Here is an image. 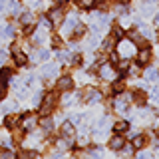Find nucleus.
<instances>
[{
    "label": "nucleus",
    "instance_id": "nucleus-42",
    "mask_svg": "<svg viewBox=\"0 0 159 159\" xmlns=\"http://www.w3.org/2000/svg\"><path fill=\"white\" fill-rule=\"evenodd\" d=\"M117 2H119V4H127V0H117Z\"/></svg>",
    "mask_w": 159,
    "mask_h": 159
},
{
    "label": "nucleus",
    "instance_id": "nucleus-43",
    "mask_svg": "<svg viewBox=\"0 0 159 159\" xmlns=\"http://www.w3.org/2000/svg\"><path fill=\"white\" fill-rule=\"evenodd\" d=\"M155 24H159V16H155Z\"/></svg>",
    "mask_w": 159,
    "mask_h": 159
},
{
    "label": "nucleus",
    "instance_id": "nucleus-38",
    "mask_svg": "<svg viewBox=\"0 0 159 159\" xmlns=\"http://www.w3.org/2000/svg\"><path fill=\"white\" fill-rule=\"evenodd\" d=\"M155 76H157L155 70H147V78H149V80H155Z\"/></svg>",
    "mask_w": 159,
    "mask_h": 159
},
{
    "label": "nucleus",
    "instance_id": "nucleus-3",
    "mask_svg": "<svg viewBox=\"0 0 159 159\" xmlns=\"http://www.w3.org/2000/svg\"><path fill=\"white\" fill-rule=\"evenodd\" d=\"M82 98L86 99V102H99V99H102V93H99L96 88H86L82 92Z\"/></svg>",
    "mask_w": 159,
    "mask_h": 159
},
{
    "label": "nucleus",
    "instance_id": "nucleus-35",
    "mask_svg": "<svg viewBox=\"0 0 159 159\" xmlns=\"http://www.w3.org/2000/svg\"><path fill=\"white\" fill-rule=\"evenodd\" d=\"M48 56H50V54H48V50H42V52L38 54V58H40V60H46Z\"/></svg>",
    "mask_w": 159,
    "mask_h": 159
},
{
    "label": "nucleus",
    "instance_id": "nucleus-34",
    "mask_svg": "<svg viewBox=\"0 0 159 159\" xmlns=\"http://www.w3.org/2000/svg\"><path fill=\"white\" fill-rule=\"evenodd\" d=\"M60 62H68V60H70V54H66V52H62V54H60Z\"/></svg>",
    "mask_w": 159,
    "mask_h": 159
},
{
    "label": "nucleus",
    "instance_id": "nucleus-6",
    "mask_svg": "<svg viewBox=\"0 0 159 159\" xmlns=\"http://www.w3.org/2000/svg\"><path fill=\"white\" fill-rule=\"evenodd\" d=\"M62 18H64V10L62 8H54L52 12H50V22L52 24H60Z\"/></svg>",
    "mask_w": 159,
    "mask_h": 159
},
{
    "label": "nucleus",
    "instance_id": "nucleus-13",
    "mask_svg": "<svg viewBox=\"0 0 159 159\" xmlns=\"http://www.w3.org/2000/svg\"><path fill=\"white\" fill-rule=\"evenodd\" d=\"M40 127H42L46 133H50V131H52V127H54V121H52L50 117H44L42 121H40Z\"/></svg>",
    "mask_w": 159,
    "mask_h": 159
},
{
    "label": "nucleus",
    "instance_id": "nucleus-7",
    "mask_svg": "<svg viewBox=\"0 0 159 159\" xmlns=\"http://www.w3.org/2000/svg\"><path fill=\"white\" fill-rule=\"evenodd\" d=\"M34 125H36V117L34 116H24V119H22V129H34Z\"/></svg>",
    "mask_w": 159,
    "mask_h": 159
},
{
    "label": "nucleus",
    "instance_id": "nucleus-40",
    "mask_svg": "<svg viewBox=\"0 0 159 159\" xmlns=\"http://www.w3.org/2000/svg\"><path fill=\"white\" fill-rule=\"evenodd\" d=\"M56 2H58V4H66L68 0H56Z\"/></svg>",
    "mask_w": 159,
    "mask_h": 159
},
{
    "label": "nucleus",
    "instance_id": "nucleus-28",
    "mask_svg": "<svg viewBox=\"0 0 159 159\" xmlns=\"http://www.w3.org/2000/svg\"><path fill=\"white\" fill-rule=\"evenodd\" d=\"M0 159H14V153L8 151V149H2L0 151Z\"/></svg>",
    "mask_w": 159,
    "mask_h": 159
},
{
    "label": "nucleus",
    "instance_id": "nucleus-16",
    "mask_svg": "<svg viewBox=\"0 0 159 159\" xmlns=\"http://www.w3.org/2000/svg\"><path fill=\"white\" fill-rule=\"evenodd\" d=\"M84 34H86V26H82V24H76V28H74V34H72V36L78 40V38H82Z\"/></svg>",
    "mask_w": 159,
    "mask_h": 159
},
{
    "label": "nucleus",
    "instance_id": "nucleus-5",
    "mask_svg": "<svg viewBox=\"0 0 159 159\" xmlns=\"http://www.w3.org/2000/svg\"><path fill=\"white\" fill-rule=\"evenodd\" d=\"M74 86V82H72V78L70 76H62L58 80V89H62V92H68V89H72Z\"/></svg>",
    "mask_w": 159,
    "mask_h": 159
},
{
    "label": "nucleus",
    "instance_id": "nucleus-18",
    "mask_svg": "<svg viewBox=\"0 0 159 159\" xmlns=\"http://www.w3.org/2000/svg\"><path fill=\"white\" fill-rule=\"evenodd\" d=\"M10 78H12V70H8V68L0 70V82H8Z\"/></svg>",
    "mask_w": 159,
    "mask_h": 159
},
{
    "label": "nucleus",
    "instance_id": "nucleus-10",
    "mask_svg": "<svg viewBox=\"0 0 159 159\" xmlns=\"http://www.w3.org/2000/svg\"><path fill=\"white\" fill-rule=\"evenodd\" d=\"M62 135L64 137H66V139H72L74 137V125H72V123H64V125H62Z\"/></svg>",
    "mask_w": 159,
    "mask_h": 159
},
{
    "label": "nucleus",
    "instance_id": "nucleus-39",
    "mask_svg": "<svg viewBox=\"0 0 159 159\" xmlns=\"http://www.w3.org/2000/svg\"><path fill=\"white\" fill-rule=\"evenodd\" d=\"M137 159H151V155H149V153H141Z\"/></svg>",
    "mask_w": 159,
    "mask_h": 159
},
{
    "label": "nucleus",
    "instance_id": "nucleus-24",
    "mask_svg": "<svg viewBox=\"0 0 159 159\" xmlns=\"http://www.w3.org/2000/svg\"><path fill=\"white\" fill-rule=\"evenodd\" d=\"M44 40H46V34H44L42 30H40L38 34H34V44H42Z\"/></svg>",
    "mask_w": 159,
    "mask_h": 159
},
{
    "label": "nucleus",
    "instance_id": "nucleus-12",
    "mask_svg": "<svg viewBox=\"0 0 159 159\" xmlns=\"http://www.w3.org/2000/svg\"><path fill=\"white\" fill-rule=\"evenodd\" d=\"M129 40H131L133 44H145L143 42V36L139 32H135V30H129Z\"/></svg>",
    "mask_w": 159,
    "mask_h": 159
},
{
    "label": "nucleus",
    "instance_id": "nucleus-37",
    "mask_svg": "<svg viewBox=\"0 0 159 159\" xmlns=\"http://www.w3.org/2000/svg\"><path fill=\"white\" fill-rule=\"evenodd\" d=\"M117 68L123 72V70H127V68H129V64H127V62H119V64H117Z\"/></svg>",
    "mask_w": 159,
    "mask_h": 159
},
{
    "label": "nucleus",
    "instance_id": "nucleus-23",
    "mask_svg": "<svg viewBox=\"0 0 159 159\" xmlns=\"http://www.w3.org/2000/svg\"><path fill=\"white\" fill-rule=\"evenodd\" d=\"M18 159H36V153L34 151H22L18 155Z\"/></svg>",
    "mask_w": 159,
    "mask_h": 159
},
{
    "label": "nucleus",
    "instance_id": "nucleus-26",
    "mask_svg": "<svg viewBox=\"0 0 159 159\" xmlns=\"http://www.w3.org/2000/svg\"><path fill=\"white\" fill-rule=\"evenodd\" d=\"M111 36L116 38V40H119V38L123 36V30L119 28V26H113V30H111Z\"/></svg>",
    "mask_w": 159,
    "mask_h": 159
},
{
    "label": "nucleus",
    "instance_id": "nucleus-9",
    "mask_svg": "<svg viewBox=\"0 0 159 159\" xmlns=\"http://www.w3.org/2000/svg\"><path fill=\"white\" fill-rule=\"evenodd\" d=\"M123 143H125V141H123L121 135H113L111 139H109V147H111V149H121Z\"/></svg>",
    "mask_w": 159,
    "mask_h": 159
},
{
    "label": "nucleus",
    "instance_id": "nucleus-36",
    "mask_svg": "<svg viewBox=\"0 0 159 159\" xmlns=\"http://www.w3.org/2000/svg\"><path fill=\"white\" fill-rule=\"evenodd\" d=\"M72 62H74V66H80V64H82V56H74Z\"/></svg>",
    "mask_w": 159,
    "mask_h": 159
},
{
    "label": "nucleus",
    "instance_id": "nucleus-21",
    "mask_svg": "<svg viewBox=\"0 0 159 159\" xmlns=\"http://www.w3.org/2000/svg\"><path fill=\"white\" fill-rule=\"evenodd\" d=\"M20 22H22V24H26V26H28V24H32V22H34V16H32L30 12H24L22 16H20Z\"/></svg>",
    "mask_w": 159,
    "mask_h": 159
},
{
    "label": "nucleus",
    "instance_id": "nucleus-31",
    "mask_svg": "<svg viewBox=\"0 0 159 159\" xmlns=\"http://www.w3.org/2000/svg\"><path fill=\"white\" fill-rule=\"evenodd\" d=\"M113 92H116V93L123 92V82H116V84H113Z\"/></svg>",
    "mask_w": 159,
    "mask_h": 159
},
{
    "label": "nucleus",
    "instance_id": "nucleus-4",
    "mask_svg": "<svg viewBox=\"0 0 159 159\" xmlns=\"http://www.w3.org/2000/svg\"><path fill=\"white\" fill-rule=\"evenodd\" d=\"M12 52H14V62H16L18 66H26V64H28L26 54L20 52V48H18V46H14V48H12Z\"/></svg>",
    "mask_w": 159,
    "mask_h": 159
},
{
    "label": "nucleus",
    "instance_id": "nucleus-33",
    "mask_svg": "<svg viewBox=\"0 0 159 159\" xmlns=\"http://www.w3.org/2000/svg\"><path fill=\"white\" fill-rule=\"evenodd\" d=\"M52 44H54L56 48H60V46H62V40H60L58 36H52Z\"/></svg>",
    "mask_w": 159,
    "mask_h": 159
},
{
    "label": "nucleus",
    "instance_id": "nucleus-2",
    "mask_svg": "<svg viewBox=\"0 0 159 159\" xmlns=\"http://www.w3.org/2000/svg\"><path fill=\"white\" fill-rule=\"evenodd\" d=\"M133 54H135V46H133V42H131V40H121V42H119V56L129 58V56H133Z\"/></svg>",
    "mask_w": 159,
    "mask_h": 159
},
{
    "label": "nucleus",
    "instance_id": "nucleus-29",
    "mask_svg": "<svg viewBox=\"0 0 159 159\" xmlns=\"http://www.w3.org/2000/svg\"><path fill=\"white\" fill-rule=\"evenodd\" d=\"M121 151H123V155H125V157H131V155H133V147H131V145H123Z\"/></svg>",
    "mask_w": 159,
    "mask_h": 159
},
{
    "label": "nucleus",
    "instance_id": "nucleus-15",
    "mask_svg": "<svg viewBox=\"0 0 159 159\" xmlns=\"http://www.w3.org/2000/svg\"><path fill=\"white\" fill-rule=\"evenodd\" d=\"M145 99H147V96H145V92H141V89H137V92L133 93V102L135 103H145Z\"/></svg>",
    "mask_w": 159,
    "mask_h": 159
},
{
    "label": "nucleus",
    "instance_id": "nucleus-1",
    "mask_svg": "<svg viewBox=\"0 0 159 159\" xmlns=\"http://www.w3.org/2000/svg\"><path fill=\"white\" fill-rule=\"evenodd\" d=\"M56 102H58V96H56V93H46L42 106H40V113H42V116H48V113L54 109V106H56Z\"/></svg>",
    "mask_w": 159,
    "mask_h": 159
},
{
    "label": "nucleus",
    "instance_id": "nucleus-30",
    "mask_svg": "<svg viewBox=\"0 0 159 159\" xmlns=\"http://www.w3.org/2000/svg\"><path fill=\"white\" fill-rule=\"evenodd\" d=\"M12 129H14V141H20V139H22V127H20V129L12 127Z\"/></svg>",
    "mask_w": 159,
    "mask_h": 159
},
{
    "label": "nucleus",
    "instance_id": "nucleus-22",
    "mask_svg": "<svg viewBox=\"0 0 159 159\" xmlns=\"http://www.w3.org/2000/svg\"><path fill=\"white\" fill-rule=\"evenodd\" d=\"M127 127H129V125H127L125 121H117L116 125H113V129H116V133H123V131H125Z\"/></svg>",
    "mask_w": 159,
    "mask_h": 159
},
{
    "label": "nucleus",
    "instance_id": "nucleus-17",
    "mask_svg": "<svg viewBox=\"0 0 159 159\" xmlns=\"http://www.w3.org/2000/svg\"><path fill=\"white\" fill-rule=\"evenodd\" d=\"M145 143H147V137H145V135H137L135 139H133V147H135V149L143 147V145H145Z\"/></svg>",
    "mask_w": 159,
    "mask_h": 159
},
{
    "label": "nucleus",
    "instance_id": "nucleus-8",
    "mask_svg": "<svg viewBox=\"0 0 159 159\" xmlns=\"http://www.w3.org/2000/svg\"><path fill=\"white\" fill-rule=\"evenodd\" d=\"M137 60H139V64H141V66H143V64H147L149 60H151V52H149V48H143L141 52L137 54Z\"/></svg>",
    "mask_w": 159,
    "mask_h": 159
},
{
    "label": "nucleus",
    "instance_id": "nucleus-19",
    "mask_svg": "<svg viewBox=\"0 0 159 159\" xmlns=\"http://www.w3.org/2000/svg\"><path fill=\"white\" fill-rule=\"evenodd\" d=\"M56 72H58V68H56V66H52V64H48V66L44 68V76H46V78L56 76Z\"/></svg>",
    "mask_w": 159,
    "mask_h": 159
},
{
    "label": "nucleus",
    "instance_id": "nucleus-27",
    "mask_svg": "<svg viewBox=\"0 0 159 159\" xmlns=\"http://www.w3.org/2000/svg\"><path fill=\"white\" fill-rule=\"evenodd\" d=\"M76 24H78V22H76V18H70L68 22L64 24V30H68V32H70L72 28H76Z\"/></svg>",
    "mask_w": 159,
    "mask_h": 159
},
{
    "label": "nucleus",
    "instance_id": "nucleus-25",
    "mask_svg": "<svg viewBox=\"0 0 159 159\" xmlns=\"http://www.w3.org/2000/svg\"><path fill=\"white\" fill-rule=\"evenodd\" d=\"M78 4L82 8H92L93 4H96V0H78Z\"/></svg>",
    "mask_w": 159,
    "mask_h": 159
},
{
    "label": "nucleus",
    "instance_id": "nucleus-32",
    "mask_svg": "<svg viewBox=\"0 0 159 159\" xmlns=\"http://www.w3.org/2000/svg\"><path fill=\"white\" fill-rule=\"evenodd\" d=\"M6 96V82H0V98Z\"/></svg>",
    "mask_w": 159,
    "mask_h": 159
},
{
    "label": "nucleus",
    "instance_id": "nucleus-11",
    "mask_svg": "<svg viewBox=\"0 0 159 159\" xmlns=\"http://www.w3.org/2000/svg\"><path fill=\"white\" fill-rule=\"evenodd\" d=\"M99 76H102L103 80H109V78L113 76V70H111V66H107V64H106V66H102V68H99Z\"/></svg>",
    "mask_w": 159,
    "mask_h": 159
},
{
    "label": "nucleus",
    "instance_id": "nucleus-41",
    "mask_svg": "<svg viewBox=\"0 0 159 159\" xmlns=\"http://www.w3.org/2000/svg\"><path fill=\"white\" fill-rule=\"evenodd\" d=\"M99 2H102V6H106V4H107V0H99Z\"/></svg>",
    "mask_w": 159,
    "mask_h": 159
},
{
    "label": "nucleus",
    "instance_id": "nucleus-20",
    "mask_svg": "<svg viewBox=\"0 0 159 159\" xmlns=\"http://www.w3.org/2000/svg\"><path fill=\"white\" fill-rule=\"evenodd\" d=\"M16 123H18V117H16V116H8L6 119H4V125H6V127H10V129H12L14 125H16Z\"/></svg>",
    "mask_w": 159,
    "mask_h": 159
},
{
    "label": "nucleus",
    "instance_id": "nucleus-14",
    "mask_svg": "<svg viewBox=\"0 0 159 159\" xmlns=\"http://www.w3.org/2000/svg\"><path fill=\"white\" fill-rule=\"evenodd\" d=\"M113 46H116V38H113V36H109V38L103 40V50H106V52H111Z\"/></svg>",
    "mask_w": 159,
    "mask_h": 159
},
{
    "label": "nucleus",
    "instance_id": "nucleus-44",
    "mask_svg": "<svg viewBox=\"0 0 159 159\" xmlns=\"http://www.w3.org/2000/svg\"><path fill=\"white\" fill-rule=\"evenodd\" d=\"M157 38H159V34H157Z\"/></svg>",
    "mask_w": 159,
    "mask_h": 159
}]
</instances>
